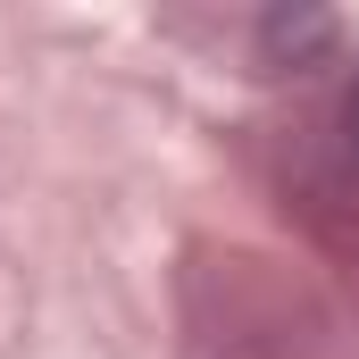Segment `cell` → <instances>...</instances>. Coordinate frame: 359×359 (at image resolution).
<instances>
[{
	"label": "cell",
	"mask_w": 359,
	"mask_h": 359,
	"mask_svg": "<svg viewBox=\"0 0 359 359\" xmlns=\"http://www.w3.org/2000/svg\"><path fill=\"white\" fill-rule=\"evenodd\" d=\"M326 42H334V17H318V8H309V17L276 8L268 25H259V50H268L276 67H301V59H309V50H326Z\"/></svg>",
	"instance_id": "obj_1"
},
{
	"label": "cell",
	"mask_w": 359,
	"mask_h": 359,
	"mask_svg": "<svg viewBox=\"0 0 359 359\" xmlns=\"http://www.w3.org/2000/svg\"><path fill=\"white\" fill-rule=\"evenodd\" d=\"M343 142H351V159H359V84H351V100H343Z\"/></svg>",
	"instance_id": "obj_2"
}]
</instances>
